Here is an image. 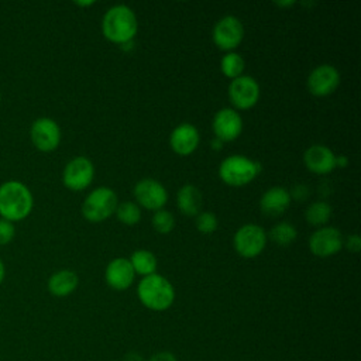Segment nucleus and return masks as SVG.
<instances>
[{
    "label": "nucleus",
    "mask_w": 361,
    "mask_h": 361,
    "mask_svg": "<svg viewBox=\"0 0 361 361\" xmlns=\"http://www.w3.org/2000/svg\"><path fill=\"white\" fill-rule=\"evenodd\" d=\"M340 83V73L333 65H320L307 76V89L313 96H327L336 90Z\"/></svg>",
    "instance_id": "nucleus-12"
},
{
    "label": "nucleus",
    "mask_w": 361,
    "mask_h": 361,
    "mask_svg": "<svg viewBox=\"0 0 361 361\" xmlns=\"http://www.w3.org/2000/svg\"><path fill=\"white\" fill-rule=\"evenodd\" d=\"M275 4H276V6H279V7H288V6H292V4H293V1H282V3L276 1Z\"/></svg>",
    "instance_id": "nucleus-35"
},
{
    "label": "nucleus",
    "mask_w": 361,
    "mask_h": 361,
    "mask_svg": "<svg viewBox=\"0 0 361 361\" xmlns=\"http://www.w3.org/2000/svg\"><path fill=\"white\" fill-rule=\"evenodd\" d=\"M221 144H223V141H220L219 138H214V140L212 141V147L216 148V149H220V148H221Z\"/></svg>",
    "instance_id": "nucleus-34"
},
{
    "label": "nucleus",
    "mask_w": 361,
    "mask_h": 361,
    "mask_svg": "<svg viewBox=\"0 0 361 361\" xmlns=\"http://www.w3.org/2000/svg\"><path fill=\"white\" fill-rule=\"evenodd\" d=\"M196 228L203 234H210L217 228V219L212 212H200L196 216Z\"/></svg>",
    "instance_id": "nucleus-27"
},
{
    "label": "nucleus",
    "mask_w": 361,
    "mask_h": 361,
    "mask_svg": "<svg viewBox=\"0 0 361 361\" xmlns=\"http://www.w3.org/2000/svg\"><path fill=\"white\" fill-rule=\"evenodd\" d=\"M171 148L179 155L192 154L199 145V131L189 123H182L169 135Z\"/></svg>",
    "instance_id": "nucleus-17"
},
{
    "label": "nucleus",
    "mask_w": 361,
    "mask_h": 361,
    "mask_svg": "<svg viewBox=\"0 0 361 361\" xmlns=\"http://www.w3.org/2000/svg\"><path fill=\"white\" fill-rule=\"evenodd\" d=\"M117 207V196L113 189L102 186L92 190L82 204V214L86 220L97 223L110 217Z\"/></svg>",
    "instance_id": "nucleus-5"
},
{
    "label": "nucleus",
    "mask_w": 361,
    "mask_h": 361,
    "mask_svg": "<svg viewBox=\"0 0 361 361\" xmlns=\"http://www.w3.org/2000/svg\"><path fill=\"white\" fill-rule=\"evenodd\" d=\"M331 217V207L326 202L310 203L305 212V219L312 226H323Z\"/></svg>",
    "instance_id": "nucleus-22"
},
{
    "label": "nucleus",
    "mask_w": 361,
    "mask_h": 361,
    "mask_svg": "<svg viewBox=\"0 0 361 361\" xmlns=\"http://www.w3.org/2000/svg\"><path fill=\"white\" fill-rule=\"evenodd\" d=\"M141 303L151 310H165L175 299L172 283L162 275L152 274L144 276L137 288Z\"/></svg>",
    "instance_id": "nucleus-3"
},
{
    "label": "nucleus",
    "mask_w": 361,
    "mask_h": 361,
    "mask_svg": "<svg viewBox=\"0 0 361 361\" xmlns=\"http://www.w3.org/2000/svg\"><path fill=\"white\" fill-rule=\"evenodd\" d=\"M78 275L71 271V269H61V271H56L54 272L48 282H47V286H48V290L51 295L54 296H58V298H63V296H68L71 295L76 286H78Z\"/></svg>",
    "instance_id": "nucleus-19"
},
{
    "label": "nucleus",
    "mask_w": 361,
    "mask_h": 361,
    "mask_svg": "<svg viewBox=\"0 0 361 361\" xmlns=\"http://www.w3.org/2000/svg\"><path fill=\"white\" fill-rule=\"evenodd\" d=\"M30 138L34 147L42 152H51L61 142V128L58 123L49 117H39L30 127Z\"/></svg>",
    "instance_id": "nucleus-7"
},
{
    "label": "nucleus",
    "mask_w": 361,
    "mask_h": 361,
    "mask_svg": "<svg viewBox=\"0 0 361 361\" xmlns=\"http://www.w3.org/2000/svg\"><path fill=\"white\" fill-rule=\"evenodd\" d=\"M148 361H176V358H175V355L172 353L162 351V353L154 354Z\"/></svg>",
    "instance_id": "nucleus-31"
},
{
    "label": "nucleus",
    "mask_w": 361,
    "mask_h": 361,
    "mask_svg": "<svg viewBox=\"0 0 361 361\" xmlns=\"http://www.w3.org/2000/svg\"><path fill=\"white\" fill-rule=\"evenodd\" d=\"M76 4L78 6H90V4H93V1H85V3L83 1H76Z\"/></svg>",
    "instance_id": "nucleus-36"
},
{
    "label": "nucleus",
    "mask_w": 361,
    "mask_h": 361,
    "mask_svg": "<svg viewBox=\"0 0 361 361\" xmlns=\"http://www.w3.org/2000/svg\"><path fill=\"white\" fill-rule=\"evenodd\" d=\"M290 203V195L285 188L274 186L264 192L259 200V207L264 214L276 217L282 214Z\"/></svg>",
    "instance_id": "nucleus-18"
},
{
    "label": "nucleus",
    "mask_w": 361,
    "mask_h": 361,
    "mask_svg": "<svg viewBox=\"0 0 361 361\" xmlns=\"http://www.w3.org/2000/svg\"><path fill=\"white\" fill-rule=\"evenodd\" d=\"M305 165L313 173H329L336 168V155L326 145H312L305 151Z\"/></svg>",
    "instance_id": "nucleus-15"
},
{
    "label": "nucleus",
    "mask_w": 361,
    "mask_h": 361,
    "mask_svg": "<svg viewBox=\"0 0 361 361\" xmlns=\"http://www.w3.org/2000/svg\"><path fill=\"white\" fill-rule=\"evenodd\" d=\"M233 244L241 257L254 258L265 248L267 234L257 224H244L234 234Z\"/></svg>",
    "instance_id": "nucleus-6"
},
{
    "label": "nucleus",
    "mask_w": 361,
    "mask_h": 361,
    "mask_svg": "<svg viewBox=\"0 0 361 361\" xmlns=\"http://www.w3.org/2000/svg\"><path fill=\"white\" fill-rule=\"evenodd\" d=\"M4 276H6V267H4V262L0 259V285L4 281Z\"/></svg>",
    "instance_id": "nucleus-33"
},
{
    "label": "nucleus",
    "mask_w": 361,
    "mask_h": 361,
    "mask_svg": "<svg viewBox=\"0 0 361 361\" xmlns=\"http://www.w3.org/2000/svg\"><path fill=\"white\" fill-rule=\"evenodd\" d=\"M296 235H298L296 228L288 221H282V223L275 224L269 231L271 240L275 244L281 245V247H286L290 243H293L296 240Z\"/></svg>",
    "instance_id": "nucleus-23"
},
{
    "label": "nucleus",
    "mask_w": 361,
    "mask_h": 361,
    "mask_svg": "<svg viewBox=\"0 0 361 361\" xmlns=\"http://www.w3.org/2000/svg\"><path fill=\"white\" fill-rule=\"evenodd\" d=\"M137 18L134 11L124 4H117L109 8L102 21L104 37L114 44L130 42L137 34Z\"/></svg>",
    "instance_id": "nucleus-2"
},
{
    "label": "nucleus",
    "mask_w": 361,
    "mask_h": 361,
    "mask_svg": "<svg viewBox=\"0 0 361 361\" xmlns=\"http://www.w3.org/2000/svg\"><path fill=\"white\" fill-rule=\"evenodd\" d=\"M228 97L234 107L251 109L259 99V86L251 76H238L228 86Z\"/></svg>",
    "instance_id": "nucleus-10"
},
{
    "label": "nucleus",
    "mask_w": 361,
    "mask_h": 361,
    "mask_svg": "<svg viewBox=\"0 0 361 361\" xmlns=\"http://www.w3.org/2000/svg\"><path fill=\"white\" fill-rule=\"evenodd\" d=\"M343 237L334 227H322L309 238V248L316 257H330L341 250Z\"/></svg>",
    "instance_id": "nucleus-13"
},
{
    "label": "nucleus",
    "mask_w": 361,
    "mask_h": 361,
    "mask_svg": "<svg viewBox=\"0 0 361 361\" xmlns=\"http://www.w3.org/2000/svg\"><path fill=\"white\" fill-rule=\"evenodd\" d=\"M347 164H348V159H347L344 155H338V157H336V166L344 168Z\"/></svg>",
    "instance_id": "nucleus-32"
},
{
    "label": "nucleus",
    "mask_w": 361,
    "mask_h": 361,
    "mask_svg": "<svg viewBox=\"0 0 361 361\" xmlns=\"http://www.w3.org/2000/svg\"><path fill=\"white\" fill-rule=\"evenodd\" d=\"M220 68H221V72L224 76H227L230 79H235V78L241 76V73L244 71V59L237 52H228L221 58Z\"/></svg>",
    "instance_id": "nucleus-24"
},
{
    "label": "nucleus",
    "mask_w": 361,
    "mask_h": 361,
    "mask_svg": "<svg viewBox=\"0 0 361 361\" xmlns=\"http://www.w3.org/2000/svg\"><path fill=\"white\" fill-rule=\"evenodd\" d=\"M176 203L178 209L185 216H197L202 209L203 197L200 190L193 185H185L178 190L176 195Z\"/></svg>",
    "instance_id": "nucleus-20"
},
{
    "label": "nucleus",
    "mask_w": 361,
    "mask_h": 361,
    "mask_svg": "<svg viewBox=\"0 0 361 361\" xmlns=\"http://www.w3.org/2000/svg\"><path fill=\"white\" fill-rule=\"evenodd\" d=\"M244 37V27L241 21L234 16H226L220 18L213 28L214 44L224 51L234 49L240 45Z\"/></svg>",
    "instance_id": "nucleus-9"
},
{
    "label": "nucleus",
    "mask_w": 361,
    "mask_h": 361,
    "mask_svg": "<svg viewBox=\"0 0 361 361\" xmlns=\"http://www.w3.org/2000/svg\"><path fill=\"white\" fill-rule=\"evenodd\" d=\"M152 227L159 234H168L175 227V219L172 213L166 210H157L152 216Z\"/></svg>",
    "instance_id": "nucleus-26"
},
{
    "label": "nucleus",
    "mask_w": 361,
    "mask_h": 361,
    "mask_svg": "<svg viewBox=\"0 0 361 361\" xmlns=\"http://www.w3.org/2000/svg\"><path fill=\"white\" fill-rule=\"evenodd\" d=\"M134 269L127 258H114L106 267V282L116 290L127 289L134 281Z\"/></svg>",
    "instance_id": "nucleus-16"
},
{
    "label": "nucleus",
    "mask_w": 361,
    "mask_h": 361,
    "mask_svg": "<svg viewBox=\"0 0 361 361\" xmlns=\"http://www.w3.org/2000/svg\"><path fill=\"white\" fill-rule=\"evenodd\" d=\"M128 261H130L134 272L144 275V276L155 274V269L158 265L157 257L151 251H147V250L134 251Z\"/></svg>",
    "instance_id": "nucleus-21"
},
{
    "label": "nucleus",
    "mask_w": 361,
    "mask_h": 361,
    "mask_svg": "<svg viewBox=\"0 0 361 361\" xmlns=\"http://www.w3.org/2000/svg\"><path fill=\"white\" fill-rule=\"evenodd\" d=\"M94 176V166L86 157L72 158L63 168L62 182L71 190L86 189Z\"/></svg>",
    "instance_id": "nucleus-8"
},
{
    "label": "nucleus",
    "mask_w": 361,
    "mask_h": 361,
    "mask_svg": "<svg viewBox=\"0 0 361 361\" xmlns=\"http://www.w3.org/2000/svg\"><path fill=\"white\" fill-rule=\"evenodd\" d=\"M134 196L141 206L149 210H161L168 200L165 188L158 180L151 178L141 179L135 183Z\"/></svg>",
    "instance_id": "nucleus-11"
},
{
    "label": "nucleus",
    "mask_w": 361,
    "mask_h": 361,
    "mask_svg": "<svg viewBox=\"0 0 361 361\" xmlns=\"http://www.w3.org/2000/svg\"><path fill=\"white\" fill-rule=\"evenodd\" d=\"M261 172V165L245 155H230L219 168L220 179L230 186H244Z\"/></svg>",
    "instance_id": "nucleus-4"
},
{
    "label": "nucleus",
    "mask_w": 361,
    "mask_h": 361,
    "mask_svg": "<svg viewBox=\"0 0 361 361\" xmlns=\"http://www.w3.org/2000/svg\"><path fill=\"white\" fill-rule=\"evenodd\" d=\"M16 235V226L13 221L0 217V245H7Z\"/></svg>",
    "instance_id": "nucleus-28"
},
{
    "label": "nucleus",
    "mask_w": 361,
    "mask_h": 361,
    "mask_svg": "<svg viewBox=\"0 0 361 361\" xmlns=\"http://www.w3.org/2000/svg\"><path fill=\"white\" fill-rule=\"evenodd\" d=\"M213 131L220 141H233L243 131L241 116L234 109H221L213 118Z\"/></svg>",
    "instance_id": "nucleus-14"
},
{
    "label": "nucleus",
    "mask_w": 361,
    "mask_h": 361,
    "mask_svg": "<svg viewBox=\"0 0 361 361\" xmlns=\"http://www.w3.org/2000/svg\"><path fill=\"white\" fill-rule=\"evenodd\" d=\"M0 100H1V94H0Z\"/></svg>",
    "instance_id": "nucleus-37"
},
{
    "label": "nucleus",
    "mask_w": 361,
    "mask_h": 361,
    "mask_svg": "<svg viewBox=\"0 0 361 361\" xmlns=\"http://www.w3.org/2000/svg\"><path fill=\"white\" fill-rule=\"evenodd\" d=\"M34 197L28 186L20 180L10 179L0 185V216L8 221H20L30 216Z\"/></svg>",
    "instance_id": "nucleus-1"
},
{
    "label": "nucleus",
    "mask_w": 361,
    "mask_h": 361,
    "mask_svg": "<svg viewBox=\"0 0 361 361\" xmlns=\"http://www.w3.org/2000/svg\"><path fill=\"white\" fill-rule=\"evenodd\" d=\"M290 197H293L295 200H305L309 196V188L305 185H296L292 189V193H289Z\"/></svg>",
    "instance_id": "nucleus-29"
},
{
    "label": "nucleus",
    "mask_w": 361,
    "mask_h": 361,
    "mask_svg": "<svg viewBox=\"0 0 361 361\" xmlns=\"http://www.w3.org/2000/svg\"><path fill=\"white\" fill-rule=\"evenodd\" d=\"M345 247L348 251L351 252H358L360 251V247H361V241H360V237L358 234H351L348 235L347 241H345Z\"/></svg>",
    "instance_id": "nucleus-30"
},
{
    "label": "nucleus",
    "mask_w": 361,
    "mask_h": 361,
    "mask_svg": "<svg viewBox=\"0 0 361 361\" xmlns=\"http://www.w3.org/2000/svg\"><path fill=\"white\" fill-rule=\"evenodd\" d=\"M116 216L123 224L133 226V224H137L140 221L141 210L135 203L124 202V203H120L116 207Z\"/></svg>",
    "instance_id": "nucleus-25"
}]
</instances>
